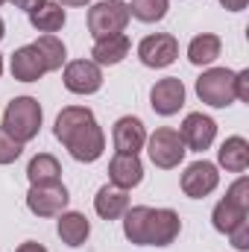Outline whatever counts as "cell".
Listing matches in <instances>:
<instances>
[{
	"mask_svg": "<svg viewBox=\"0 0 249 252\" xmlns=\"http://www.w3.org/2000/svg\"><path fill=\"white\" fill-rule=\"evenodd\" d=\"M53 135L56 141H62L67 147V153L82 161V164H91L103 156L106 150V135L97 124L94 112L85 109V106H67L59 112L56 124H53Z\"/></svg>",
	"mask_w": 249,
	"mask_h": 252,
	"instance_id": "6da1fadb",
	"label": "cell"
},
{
	"mask_svg": "<svg viewBox=\"0 0 249 252\" xmlns=\"http://www.w3.org/2000/svg\"><path fill=\"white\" fill-rule=\"evenodd\" d=\"M129 208V193L124 188H118V185H103V188L97 190V196H94V211L103 217V220H118V217H124V211Z\"/></svg>",
	"mask_w": 249,
	"mask_h": 252,
	"instance_id": "e0dca14e",
	"label": "cell"
},
{
	"mask_svg": "<svg viewBox=\"0 0 249 252\" xmlns=\"http://www.w3.org/2000/svg\"><path fill=\"white\" fill-rule=\"evenodd\" d=\"M132 50V41L126 32L118 35H106V38H97L94 47H91V62L100 64V67H112V64H121Z\"/></svg>",
	"mask_w": 249,
	"mask_h": 252,
	"instance_id": "2e32d148",
	"label": "cell"
},
{
	"mask_svg": "<svg viewBox=\"0 0 249 252\" xmlns=\"http://www.w3.org/2000/svg\"><path fill=\"white\" fill-rule=\"evenodd\" d=\"M9 70H12V76L18 82H38L47 73V64H44V59H41V53H38L35 44H24V47H18L12 53Z\"/></svg>",
	"mask_w": 249,
	"mask_h": 252,
	"instance_id": "4fadbf2b",
	"label": "cell"
},
{
	"mask_svg": "<svg viewBox=\"0 0 249 252\" xmlns=\"http://www.w3.org/2000/svg\"><path fill=\"white\" fill-rule=\"evenodd\" d=\"M35 47H38V53H41V59L47 64V73L50 70H59L67 59V50H64V44L56 38V35H41L38 41H32Z\"/></svg>",
	"mask_w": 249,
	"mask_h": 252,
	"instance_id": "d4e9b609",
	"label": "cell"
},
{
	"mask_svg": "<svg viewBox=\"0 0 249 252\" xmlns=\"http://www.w3.org/2000/svg\"><path fill=\"white\" fill-rule=\"evenodd\" d=\"M3 35H6V24H3V18H0V41H3Z\"/></svg>",
	"mask_w": 249,
	"mask_h": 252,
	"instance_id": "836d02e7",
	"label": "cell"
},
{
	"mask_svg": "<svg viewBox=\"0 0 249 252\" xmlns=\"http://www.w3.org/2000/svg\"><path fill=\"white\" fill-rule=\"evenodd\" d=\"M15 252H47V250H44L41 244H35V241H24V244H21Z\"/></svg>",
	"mask_w": 249,
	"mask_h": 252,
	"instance_id": "1f68e13d",
	"label": "cell"
},
{
	"mask_svg": "<svg viewBox=\"0 0 249 252\" xmlns=\"http://www.w3.org/2000/svg\"><path fill=\"white\" fill-rule=\"evenodd\" d=\"M126 6H129V18H138L144 24H156L167 15L170 0H132Z\"/></svg>",
	"mask_w": 249,
	"mask_h": 252,
	"instance_id": "cb8c5ba5",
	"label": "cell"
},
{
	"mask_svg": "<svg viewBox=\"0 0 249 252\" xmlns=\"http://www.w3.org/2000/svg\"><path fill=\"white\" fill-rule=\"evenodd\" d=\"M229 238H232V247H235V250H249V223L247 220H244L238 229H232Z\"/></svg>",
	"mask_w": 249,
	"mask_h": 252,
	"instance_id": "f1b7e54d",
	"label": "cell"
},
{
	"mask_svg": "<svg viewBox=\"0 0 249 252\" xmlns=\"http://www.w3.org/2000/svg\"><path fill=\"white\" fill-rule=\"evenodd\" d=\"M196 97L211 109H226L235 103V70L208 67L196 79Z\"/></svg>",
	"mask_w": 249,
	"mask_h": 252,
	"instance_id": "277c9868",
	"label": "cell"
},
{
	"mask_svg": "<svg viewBox=\"0 0 249 252\" xmlns=\"http://www.w3.org/2000/svg\"><path fill=\"white\" fill-rule=\"evenodd\" d=\"M147 153H150V161H153L156 167L173 170V167L182 164V158H185L187 150H185L182 135H179L176 129L161 126V129H156V132L147 138Z\"/></svg>",
	"mask_w": 249,
	"mask_h": 252,
	"instance_id": "5b68a950",
	"label": "cell"
},
{
	"mask_svg": "<svg viewBox=\"0 0 249 252\" xmlns=\"http://www.w3.org/2000/svg\"><path fill=\"white\" fill-rule=\"evenodd\" d=\"M126 24H129V6L124 0H103L88 9V32L94 35V41L124 32Z\"/></svg>",
	"mask_w": 249,
	"mask_h": 252,
	"instance_id": "8992f818",
	"label": "cell"
},
{
	"mask_svg": "<svg viewBox=\"0 0 249 252\" xmlns=\"http://www.w3.org/2000/svg\"><path fill=\"white\" fill-rule=\"evenodd\" d=\"M226 199L235 202L238 208L249 211V179L247 176H241L238 182H232V188H229V193H226Z\"/></svg>",
	"mask_w": 249,
	"mask_h": 252,
	"instance_id": "4316f807",
	"label": "cell"
},
{
	"mask_svg": "<svg viewBox=\"0 0 249 252\" xmlns=\"http://www.w3.org/2000/svg\"><path fill=\"white\" fill-rule=\"evenodd\" d=\"M235 100L249 103V70H238L235 73Z\"/></svg>",
	"mask_w": 249,
	"mask_h": 252,
	"instance_id": "83f0119b",
	"label": "cell"
},
{
	"mask_svg": "<svg viewBox=\"0 0 249 252\" xmlns=\"http://www.w3.org/2000/svg\"><path fill=\"white\" fill-rule=\"evenodd\" d=\"M12 3H15L18 9H24V12L30 15V12H35V9H38V6H41L44 0H12Z\"/></svg>",
	"mask_w": 249,
	"mask_h": 252,
	"instance_id": "f546056e",
	"label": "cell"
},
{
	"mask_svg": "<svg viewBox=\"0 0 249 252\" xmlns=\"http://www.w3.org/2000/svg\"><path fill=\"white\" fill-rule=\"evenodd\" d=\"M27 179L30 185H47V182H62V164L50 153H38L27 164Z\"/></svg>",
	"mask_w": 249,
	"mask_h": 252,
	"instance_id": "ffe728a7",
	"label": "cell"
},
{
	"mask_svg": "<svg viewBox=\"0 0 249 252\" xmlns=\"http://www.w3.org/2000/svg\"><path fill=\"white\" fill-rule=\"evenodd\" d=\"M141 179H144V164L135 153H115L112 156V161H109V182L112 185L129 190L141 185Z\"/></svg>",
	"mask_w": 249,
	"mask_h": 252,
	"instance_id": "9a60e30c",
	"label": "cell"
},
{
	"mask_svg": "<svg viewBox=\"0 0 249 252\" xmlns=\"http://www.w3.org/2000/svg\"><path fill=\"white\" fill-rule=\"evenodd\" d=\"M41 121H44V112H41L35 97H15L3 112V126L0 129H6L15 141L27 144L32 138H38Z\"/></svg>",
	"mask_w": 249,
	"mask_h": 252,
	"instance_id": "3957f363",
	"label": "cell"
},
{
	"mask_svg": "<svg viewBox=\"0 0 249 252\" xmlns=\"http://www.w3.org/2000/svg\"><path fill=\"white\" fill-rule=\"evenodd\" d=\"M217 185H220L217 164H211V161H205V158L187 164L185 173H182V190H185V196H190V199H202V196L214 193Z\"/></svg>",
	"mask_w": 249,
	"mask_h": 252,
	"instance_id": "8fae6325",
	"label": "cell"
},
{
	"mask_svg": "<svg viewBox=\"0 0 249 252\" xmlns=\"http://www.w3.org/2000/svg\"><path fill=\"white\" fill-rule=\"evenodd\" d=\"M70 202V193L62 182H47V185H30L27 190V208L35 217H59Z\"/></svg>",
	"mask_w": 249,
	"mask_h": 252,
	"instance_id": "52a82bcc",
	"label": "cell"
},
{
	"mask_svg": "<svg viewBox=\"0 0 249 252\" xmlns=\"http://www.w3.org/2000/svg\"><path fill=\"white\" fill-rule=\"evenodd\" d=\"M3 3H9V0H0V6H3Z\"/></svg>",
	"mask_w": 249,
	"mask_h": 252,
	"instance_id": "d590c367",
	"label": "cell"
},
{
	"mask_svg": "<svg viewBox=\"0 0 249 252\" xmlns=\"http://www.w3.org/2000/svg\"><path fill=\"white\" fill-rule=\"evenodd\" d=\"M150 106L156 115L170 118L185 106V85L179 76H164L150 88Z\"/></svg>",
	"mask_w": 249,
	"mask_h": 252,
	"instance_id": "30bf717a",
	"label": "cell"
},
{
	"mask_svg": "<svg viewBox=\"0 0 249 252\" xmlns=\"http://www.w3.org/2000/svg\"><path fill=\"white\" fill-rule=\"evenodd\" d=\"M182 141H185V150H193V153H202L214 144V135H217V124L202 115V112H190L185 121H182V129H179Z\"/></svg>",
	"mask_w": 249,
	"mask_h": 252,
	"instance_id": "7c38bea8",
	"label": "cell"
},
{
	"mask_svg": "<svg viewBox=\"0 0 249 252\" xmlns=\"http://www.w3.org/2000/svg\"><path fill=\"white\" fill-rule=\"evenodd\" d=\"M247 214H249V211L238 208L235 202L220 199V202L214 205V211H211V223H214V229H217L220 235H229L232 229H238V226L247 220Z\"/></svg>",
	"mask_w": 249,
	"mask_h": 252,
	"instance_id": "603a6c76",
	"label": "cell"
},
{
	"mask_svg": "<svg viewBox=\"0 0 249 252\" xmlns=\"http://www.w3.org/2000/svg\"><path fill=\"white\" fill-rule=\"evenodd\" d=\"M220 50H223L220 35H214V32H202V35L190 38V44H187V59H190V64L202 67V64L214 62V59L220 56Z\"/></svg>",
	"mask_w": 249,
	"mask_h": 252,
	"instance_id": "7402d4cb",
	"label": "cell"
},
{
	"mask_svg": "<svg viewBox=\"0 0 249 252\" xmlns=\"http://www.w3.org/2000/svg\"><path fill=\"white\" fill-rule=\"evenodd\" d=\"M91 0H59V6H88Z\"/></svg>",
	"mask_w": 249,
	"mask_h": 252,
	"instance_id": "d6a6232c",
	"label": "cell"
},
{
	"mask_svg": "<svg viewBox=\"0 0 249 252\" xmlns=\"http://www.w3.org/2000/svg\"><path fill=\"white\" fill-rule=\"evenodd\" d=\"M112 141H115L118 153H135L138 156V150H144V144H147V129L141 124V118H135V115L118 118L112 126Z\"/></svg>",
	"mask_w": 249,
	"mask_h": 252,
	"instance_id": "5bb4252c",
	"label": "cell"
},
{
	"mask_svg": "<svg viewBox=\"0 0 249 252\" xmlns=\"http://www.w3.org/2000/svg\"><path fill=\"white\" fill-rule=\"evenodd\" d=\"M0 76H3V56H0Z\"/></svg>",
	"mask_w": 249,
	"mask_h": 252,
	"instance_id": "e575fe53",
	"label": "cell"
},
{
	"mask_svg": "<svg viewBox=\"0 0 249 252\" xmlns=\"http://www.w3.org/2000/svg\"><path fill=\"white\" fill-rule=\"evenodd\" d=\"M220 6L229 9V12H244L247 9V0H220Z\"/></svg>",
	"mask_w": 249,
	"mask_h": 252,
	"instance_id": "4dcf8cb0",
	"label": "cell"
},
{
	"mask_svg": "<svg viewBox=\"0 0 249 252\" xmlns=\"http://www.w3.org/2000/svg\"><path fill=\"white\" fill-rule=\"evenodd\" d=\"M64 21H67L64 6L50 3V0H44L35 12H30V24H32V30H38V32H44V35L59 32V30L64 27Z\"/></svg>",
	"mask_w": 249,
	"mask_h": 252,
	"instance_id": "44dd1931",
	"label": "cell"
},
{
	"mask_svg": "<svg viewBox=\"0 0 249 252\" xmlns=\"http://www.w3.org/2000/svg\"><path fill=\"white\" fill-rule=\"evenodd\" d=\"M56 232L62 238V244L67 247H82L91 235V223L82 211H62L59 214V223H56Z\"/></svg>",
	"mask_w": 249,
	"mask_h": 252,
	"instance_id": "ac0fdd59",
	"label": "cell"
},
{
	"mask_svg": "<svg viewBox=\"0 0 249 252\" xmlns=\"http://www.w3.org/2000/svg\"><path fill=\"white\" fill-rule=\"evenodd\" d=\"M182 232V220L173 208L135 205L124 211V235L138 247H170Z\"/></svg>",
	"mask_w": 249,
	"mask_h": 252,
	"instance_id": "7a4b0ae2",
	"label": "cell"
},
{
	"mask_svg": "<svg viewBox=\"0 0 249 252\" xmlns=\"http://www.w3.org/2000/svg\"><path fill=\"white\" fill-rule=\"evenodd\" d=\"M62 82L70 94H94L103 88V67L94 64L91 59H73L64 64Z\"/></svg>",
	"mask_w": 249,
	"mask_h": 252,
	"instance_id": "ba28073f",
	"label": "cell"
},
{
	"mask_svg": "<svg viewBox=\"0 0 249 252\" xmlns=\"http://www.w3.org/2000/svg\"><path fill=\"white\" fill-rule=\"evenodd\" d=\"M179 56V41L170 32H156L141 38L138 44V59L147 67H170Z\"/></svg>",
	"mask_w": 249,
	"mask_h": 252,
	"instance_id": "9c48e42d",
	"label": "cell"
},
{
	"mask_svg": "<svg viewBox=\"0 0 249 252\" xmlns=\"http://www.w3.org/2000/svg\"><path fill=\"white\" fill-rule=\"evenodd\" d=\"M21 153H24V144L15 141L6 129H0V164H12V161H18Z\"/></svg>",
	"mask_w": 249,
	"mask_h": 252,
	"instance_id": "484cf974",
	"label": "cell"
},
{
	"mask_svg": "<svg viewBox=\"0 0 249 252\" xmlns=\"http://www.w3.org/2000/svg\"><path fill=\"white\" fill-rule=\"evenodd\" d=\"M217 161L220 167H226L229 173H244L249 167V144L247 138L241 135H232L223 141V147L217 150Z\"/></svg>",
	"mask_w": 249,
	"mask_h": 252,
	"instance_id": "d6986e66",
	"label": "cell"
}]
</instances>
